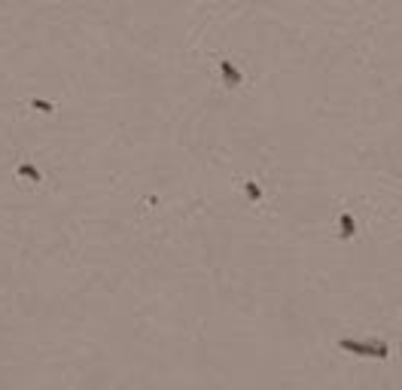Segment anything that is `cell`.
<instances>
[{
  "label": "cell",
  "mask_w": 402,
  "mask_h": 390,
  "mask_svg": "<svg viewBox=\"0 0 402 390\" xmlns=\"http://www.w3.org/2000/svg\"><path fill=\"white\" fill-rule=\"evenodd\" d=\"M338 348H341V351L363 354V357H378V360L387 357V345H384V342H351V339H344V342H338Z\"/></svg>",
  "instance_id": "6da1fadb"
},
{
  "label": "cell",
  "mask_w": 402,
  "mask_h": 390,
  "mask_svg": "<svg viewBox=\"0 0 402 390\" xmlns=\"http://www.w3.org/2000/svg\"><path fill=\"white\" fill-rule=\"evenodd\" d=\"M219 70H222V83H225V89H235V86L241 83V70H238L228 58L219 61Z\"/></svg>",
  "instance_id": "7a4b0ae2"
},
{
  "label": "cell",
  "mask_w": 402,
  "mask_h": 390,
  "mask_svg": "<svg viewBox=\"0 0 402 390\" xmlns=\"http://www.w3.org/2000/svg\"><path fill=\"white\" fill-rule=\"evenodd\" d=\"M16 174H19V177H25V180H31V183H40V180H43L40 168H37V165H31V162H19V165H16Z\"/></svg>",
  "instance_id": "3957f363"
},
{
  "label": "cell",
  "mask_w": 402,
  "mask_h": 390,
  "mask_svg": "<svg viewBox=\"0 0 402 390\" xmlns=\"http://www.w3.org/2000/svg\"><path fill=\"white\" fill-rule=\"evenodd\" d=\"M357 232V226H354V216L351 213H341V238H351Z\"/></svg>",
  "instance_id": "277c9868"
},
{
  "label": "cell",
  "mask_w": 402,
  "mask_h": 390,
  "mask_svg": "<svg viewBox=\"0 0 402 390\" xmlns=\"http://www.w3.org/2000/svg\"><path fill=\"white\" fill-rule=\"evenodd\" d=\"M244 192H247L250 201H259V198H262V189L256 186V180H247V183H244Z\"/></svg>",
  "instance_id": "5b68a950"
},
{
  "label": "cell",
  "mask_w": 402,
  "mask_h": 390,
  "mask_svg": "<svg viewBox=\"0 0 402 390\" xmlns=\"http://www.w3.org/2000/svg\"><path fill=\"white\" fill-rule=\"evenodd\" d=\"M31 104H34L37 110H43V113H52V110H55V104H52V101H43V98H34Z\"/></svg>",
  "instance_id": "8992f818"
}]
</instances>
